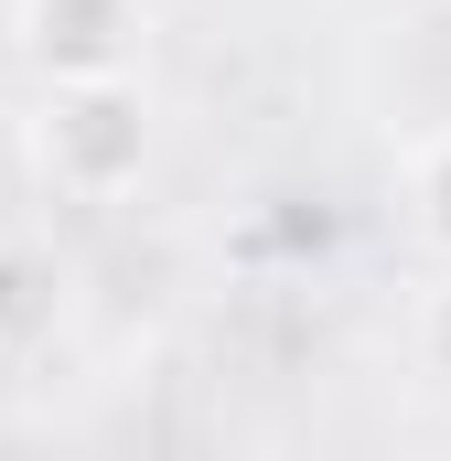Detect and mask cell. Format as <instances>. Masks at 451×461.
Listing matches in <instances>:
<instances>
[{"instance_id":"obj_1","label":"cell","mask_w":451,"mask_h":461,"mask_svg":"<svg viewBox=\"0 0 451 461\" xmlns=\"http://www.w3.org/2000/svg\"><path fill=\"white\" fill-rule=\"evenodd\" d=\"M161 150V118L140 76H87V86H43L32 97V172L65 194V204H118L140 194Z\"/></svg>"},{"instance_id":"obj_2","label":"cell","mask_w":451,"mask_h":461,"mask_svg":"<svg viewBox=\"0 0 451 461\" xmlns=\"http://www.w3.org/2000/svg\"><path fill=\"white\" fill-rule=\"evenodd\" d=\"M140 0H22L11 43L43 86H87V76H140Z\"/></svg>"},{"instance_id":"obj_3","label":"cell","mask_w":451,"mask_h":461,"mask_svg":"<svg viewBox=\"0 0 451 461\" xmlns=\"http://www.w3.org/2000/svg\"><path fill=\"white\" fill-rule=\"evenodd\" d=\"M54 322H65V258L32 236H0V354L54 344Z\"/></svg>"},{"instance_id":"obj_4","label":"cell","mask_w":451,"mask_h":461,"mask_svg":"<svg viewBox=\"0 0 451 461\" xmlns=\"http://www.w3.org/2000/svg\"><path fill=\"white\" fill-rule=\"evenodd\" d=\"M409 236L451 268V129H430V140L409 150Z\"/></svg>"},{"instance_id":"obj_5","label":"cell","mask_w":451,"mask_h":461,"mask_svg":"<svg viewBox=\"0 0 451 461\" xmlns=\"http://www.w3.org/2000/svg\"><path fill=\"white\" fill-rule=\"evenodd\" d=\"M409 344H419V365H430V375L451 386V279L430 290V301H419V322H409Z\"/></svg>"}]
</instances>
